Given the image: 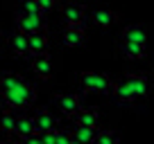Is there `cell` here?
Wrapping results in <instances>:
<instances>
[{"label": "cell", "mask_w": 154, "mask_h": 144, "mask_svg": "<svg viewBox=\"0 0 154 144\" xmlns=\"http://www.w3.org/2000/svg\"><path fill=\"white\" fill-rule=\"evenodd\" d=\"M0 99L5 101L7 108H29L36 99V88L16 72H2Z\"/></svg>", "instance_id": "obj_1"}, {"label": "cell", "mask_w": 154, "mask_h": 144, "mask_svg": "<svg viewBox=\"0 0 154 144\" xmlns=\"http://www.w3.org/2000/svg\"><path fill=\"white\" fill-rule=\"evenodd\" d=\"M77 86L82 92H100V95H109L113 90V79L106 72H82L77 77Z\"/></svg>", "instance_id": "obj_2"}, {"label": "cell", "mask_w": 154, "mask_h": 144, "mask_svg": "<svg viewBox=\"0 0 154 144\" xmlns=\"http://www.w3.org/2000/svg\"><path fill=\"white\" fill-rule=\"evenodd\" d=\"M61 18L68 27H79L84 29L88 23V14H86V7L79 5V2H66L61 7Z\"/></svg>", "instance_id": "obj_3"}, {"label": "cell", "mask_w": 154, "mask_h": 144, "mask_svg": "<svg viewBox=\"0 0 154 144\" xmlns=\"http://www.w3.org/2000/svg\"><path fill=\"white\" fill-rule=\"evenodd\" d=\"M16 29L27 36L36 32H48V25H45L43 16H25V14H16Z\"/></svg>", "instance_id": "obj_4"}, {"label": "cell", "mask_w": 154, "mask_h": 144, "mask_svg": "<svg viewBox=\"0 0 154 144\" xmlns=\"http://www.w3.org/2000/svg\"><path fill=\"white\" fill-rule=\"evenodd\" d=\"M120 81H122V83H125V86L136 95V99H140V97H145V95L149 92V79L145 77V74H136V72H129V74H125Z\"/></svg>", "instance_id": "obj_5"}, {"label": "cell", "mask_w": 154, "mask_h": 144, "mask_svg": "<svg viewBox=\"0 0 154 144\" xmlns=\"http://www.w3.org/2000/svg\"><path fill=\"white\" fill-rule=\"evenodd\" d=\"M54 101H57L59 111L68 117H75L77 113L82 111V99H79V95H72V92H66V95L61 92V95L54 97Z\"/></svg>", "instance_id": "obj_6"}, {"label": "cell", "mask_w": 154, "mask_h": 144, "mask_svg": "<svg viewBox=\"0 0 154 144\" xmlns=\"http://www.w3.org/2000/svg\"><path fill=\"white\" fill-rule=\"evenodd\" d=\"M122 41L136 45H147V29L143 25H127L122 29Z\"/></svg>", "instance_id": "obj_7"}, {"label": "cell", "mask_w": 154, "mask_h": 144, "mask_svg": "<svg viewBox=\"0 0 154 144\" xmlns=\"http://www.w3.org/2000/svg\"><path fill=\"white\" fill-rule=\"evenodd\" d=\"M32 70L36 72V77H41V79L52 77V59H50V54L32 56Z\"/></svg>", "instance_id": "obj_8"}, {"label": "cell", "mask_w": 154, "mask_h": 144, "mask_svg": "<svg viewBox=\"0 0 154 144\" xmlns=\"http://www.w3.org/2000/svg\"><path fill=\"white\" fill-rule=\"evenodd\" d=\"M27 48L32 56L48 54V32H36L32 36H27Z\"/></svg>", "instance_id": "obj_9"}, {"label": "cell", "mask_w": 154, "mask_h": 144, "mask_svg": "<svg viewBox=\"0 0 154 144\" xmlns=\"http://www.w3.org/2000/svg\"><path fill=\"white\" fill-rule=\"evenodd\" d=\"M32 120H34V128H36L38 135L48 133V131H57V120H54L48 111H36V115H34Z\"/></svg>", "instance_id": "obj_10"}, {"label": "cell", "mask_w": 154, "mask_h": 144, "mask_svg": "<svg viewBox=\"0 0 154 144\" xmlns=\"http://www.w3.org/2000/svg\"><path fill=\"white\" fill-rule=\"evenodd\" d=\"M86 43V34L79 27H66L63 29V45L66 48H82Z\"/></svg>", "instance_id": "obj_11"}, {"label": "cell", "mask_w": 154, "mask_h": 144, "mask_svg": "<svg viewBox=\"0 0 154 144\" xmlns=\"http://www.w3.org/2000/svg\"><path fill=\"white\" fill-rule=\"evenodd\" d=\"M9 48L14 54H18V56H27L29 54V48H27V34L18 32L16 29L14 34H11V39H9Z\"/></svg>", "instance_id": "obj_12"}, {"label": "cell", "mask_w": 154, "mask_h": 144, "mask_svg": "<svg viewBox=\"0 0 154 144\" xmlns=\"http://www.w3.org/2000/svg\"><path fill=\"white\" fill-rule=\"evenodd\" d=\"M77 126H91V128H97V122H100V113L95 108H82V111L75 115Z\"/></svg>", "instance_id": "obj_13"}, {"label": "cell", "mask_w": 154, "mask_h": 144, "mask_svg": "<svg viewBox=\"0 0 154 144\" xmlns=\"http://www.w3.org/2000/svg\"><path fill=\"white\" fill-rule=\"evenodd\" d=\"M95 135H97V128H91V126H75L72 133H70V137L77 140L79 144H93Z\"/></svg>", "instance_id": "obj_14"}, {"label": "cell", "mask_w": 154, "mask_h": 144, "mask_svg": "<svg viewBox=\"0 0 154 144\" xmlns=\"http://www.w3.org/2000/svg\"><path fill=\"white\" fill-rule=\"evenodd\" d=\"M120 54L125 59H145V54H147V50H145V45H136V43H125V41H120Z\"/></svg>", "instance_id": "obj_15"}, {"label": "cell", "mask_w": 154, "mask_h": 144, "mask_svg": "<svg viewBox=\"0 0 154 144\" xmlns=\"http://www.w3.org/2000/svg\"><path fill=\"white\" fill-rule=\"evenodd\" d=\"M116 18H118V16H116L111 9H95L91 14V20L97 25V27H111V25L116 23Z\"/></svg>", "instance_id": "obj_16"}, {"label": "cell", "mask_w": 154, "mask_h": 144, "mask_svg": "<svg viewBox=\"0 0 154 144\" xmlns=\"http://www.w3.org/2000/svg\"><path fill=\"white\" fill-rule=\"evenodd\" d=\"M111 92H113V97L118 101H122V104H131V101H136V95L122 81H113V90H111Z\"/></svg>", "instance_id": "obj_17"}, {"label": "cell", "mask_w": 154, "mask_h": 144, "mask_svg": "<svg viewBox=\"0 0 154 144\" xmlns=\"http://www.w3.org/2000/svg\"><path fill=\"white\" fill-rule=\"evenodd\" d=\"M16 120L18 117L14 115V111L11 108H7V111H2V115H0V131L2 133H16Z\"/></svg>", "instance_id": "obj_18"}, {"label": "cell", "mask_w": 154, "mask_h": 144, "mask_svg": "<svg viewBox=\"0 0 154 144\" xmlns=\"http://www.w3.org/2000/svg\"><path fill=\"white\" fill-rule=\"evenodd\" d=\"M16 133L20 135V137H29V135L36 133V128H34V120L32 117H18L16 120Z\"/></svg>", "instance_id": "obj_19"}, {"label": "cell", "mask_w": 154, "mask_h": 144, "mask_svg": "<svg viewBox=\"0 0 154 144\" xmlns=\"http://www.w3.org/2000/svg\"><path fill=\"white\" fill-rule=\"evenodd\" d=\"M120 142V137H118V133L111 128H104V131H97L95 140H93V144H118Z\"/></svg>", "instance_id": "obj_20"}, {"label": "cell", "mask_w": 154, "mask_h": 144, "mask_svg": "<svg viewBox=\"0 0 154 144\" xmlns=\"http://www.w3.org/2000/svg\"><path fill=\"white\" fill-rule=\"evenodd\" d=\"M16 14H25V16H43L38 9L36 0H20V5L16 7Z\"/></svg>", "instance_id": "obj_21"}, {"label": "cell", "mask_w": 154, "mask_h": 144, "mask_svg": "<svg viewBox=\"0 0 154 144\" xmlns=\"http://www.w3.org/2000/svg\"><path fill=\"white\" fill-rule=\"evenodd\" d=\"M36 5L41 9V14H48V11H52L57 7V0H36Z\"/></svg>", "instance_id": "obj_22"}, {"label": "cell", "mask_w": 154, "mask_h": 144, "mask_svg": "<svg viewBox=\"0 0 154 144\" xmlns=\"http://www.w3.org/2000/svg\"><path fill=\"white\" fill-rule=\"evenodd\" d=\"M57 140V131H48V133H41V142L43 144H54Z\"/></svg>", "instance_id": "obj_23"}, {"label": "cell", "mask_w": 154, "mask_h": 144, "mask_svg": "<svg viewBox=\"0 0 154 144\" xmlns=\"http://www.w3.org/2000/svg\"><path fill=\"white\" fill-rule=\"evenodd\" d=\"M54 144H70V133H66V131H57V140H54Z\"/></svg>", "instance_id": "obj_24"}, {"label": "cell", "mask_w": 154, "mask_h": 144, "mask_svg": "<svg viewBox=\"0 0 154 144\" xmlns=\"http://www.w3.org/2000/svg\"><path fill=\"white\" fill-rule=\"evenodd\" d=\"M23 144H43V142H41V135L34 133V135H29V137H25Z\"/></svg>", "instance_id": "obj_25"}, {"label": "cell", "mask_w": 154, "mask_h": 144, "mask_svg": "<svg viewBox=\"0 0 154 144\" xmlns=\"http://www.w3.org/2000/svg\"><path fill=\"white\" fill-rule=\"evenodd\" d=\"M7 144H23V142H18V140H9Z\"/></svg>", "instance_id": "obj_26"}, {"label": "cell", "mask_w": 154, "mask_h": 144, "mask_svg": "<svg viewBox=\"0 0 154 144\" xmlns=\"http://www.w3.org/2000/svg\"><path fill=\"white\" fill-rule=\"evenodd\" d=\"M0 144H7V142H0Z\"/></svg>", "instance_id": "obj_27"}]
</instances>
